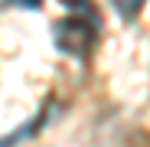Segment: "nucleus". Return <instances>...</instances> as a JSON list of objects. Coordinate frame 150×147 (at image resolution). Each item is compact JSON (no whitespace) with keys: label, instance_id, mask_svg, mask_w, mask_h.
Segmentation results:
<instances>
[]
</instances>
